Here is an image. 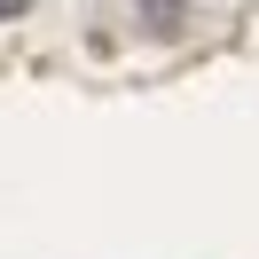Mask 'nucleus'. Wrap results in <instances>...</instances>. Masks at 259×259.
<instances>
[{"mask_svg": "<svg viewBox=\"0 0 259 259\" xmlns=\"http://www.w3.org/2000/svg\"><path fill=\"white\" fill-rule=\"evenodd\" d=\"M181 16H189V0H142V24H149V32H173Z\"/></svg>", "mask_w": 259, "mask_h": 259, "instance_id": "nucleus-1", "label": "nucleus"}, {"mask_svg": "<svg viewBox=\"0 0 259 259\" xmlns=\"http://www.w3.org/2000/svg\"><path fill=\"white\" fill-rule=\"evenodd\" d=\"M16 8H32V0H0V24H8V16H16Z\"/></svg>", "mask_w": 259, "mask_h": 259, "instance_id": "nucleus-2", "label": "nucleus"}]
</instances>
